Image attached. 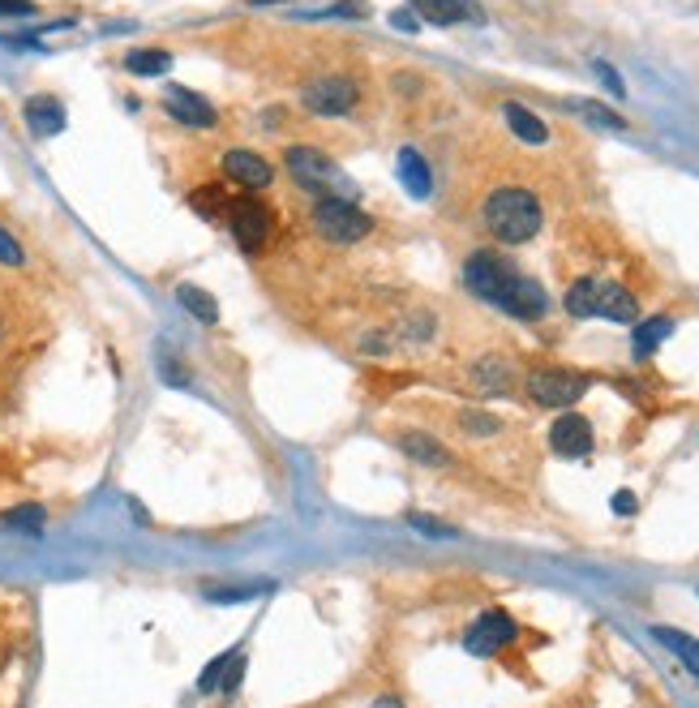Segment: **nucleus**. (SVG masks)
I'll return each mask as SVG.
<instances>
[{
    "label": "nucleus",
    "instance_id": "nucleus-1",
    "mask_svg": "<svg viewBox=\"0 0 699 708\" xmlns=\"http://www.w3.org/2000/svg\"><path fill=\"white\" fill-rule=\"evenodd\" d=\"M464 284L477 292L480 301H489V305H498V310H507V314H515V318L524 322H537L545 314L540 284H533L528 275H519L507 257L489 254V250H477L464 262Z\"/></svg>",
    "mask_w": 699,
    "mask_h": 708
},
{
    "label": "nucleus",
    "instance_id": "nucleus-2",
    "mask_svg": "<svg viewBox=\"0 0 699 708\" xmlns=\"http://www.w3.org/2000/svg\"><path fill=\"white\" fill-rule=\"evenodd\" d=\"M540 220H545L540 198L533 190H524V185H503V190L489 193L485 206H480V224H485V232H489L494 241H503V245L533 241L540 232Z\"/></svg>",
    "mask_w": 699,
    "mask_h": 708
},
{
    "label": "nucleus",
    "instance_id": "nucleus-3",
    "mask_svg": "<svg viewBox=\"0 0 699 708\" xmlns=\"http://www.w3.org/2000/svg\"><path fill=\"white\" fill-rule=\"evenodd\" d=\"M567 314H571V318L636 322L639 318V301H636V292L622 289L618 280L588 275V280H575L571 289H567Z\"/></svg>",
    "mask_w": 699,
    "mask_h": 708
},
{
    "label": "nucleus",
    "instance_id": "nucleus-4",
    "mask_svg": "<svg viewBox=\"0 0 699 708\" xmlns=\"http://www.w3.org/2000/svg\"><path fill=\"white\" fill-rule=\"evenodd\" d=\"M361 99H365V87L348 69H318L301 82V103L314 117H352Z\"/></svg>",
    "mask_w": 699,
    "mask_h": 708
},
{
    "label": "nucleus",
    "instance_id": "nucleus-5",
    "mask_svg": "<svg viewBox=\"0 0 699 708\" xmlns=\"http://www.w3.org/2000/svg\"><path fill=\"white\" fill-rule=\"evenodd\" d=\"M310 232L322 245H356L374 232V220L352 198H314L310 206Z\"/></svg>",
    "mask_w": 699,
    "mask_h": 708
},
{
    "label": "nucleus",
    "instance_id": "nucleus-6",
    "mask_svg": "<svg viewBox=\"0 0 699 708\" xmlns=\"http://www.w3.org/2000/svg\"><path fill=\"white\" fill-rule=\"evenodd\" d=\"M284 168L292 172V181L314 198H352V181L331 163V155H322L318 146H287Z\"/></svg>",
    "mask_w": 699,
    "mask_h": 708
},
{
    "label": "nucleus",
    "instance_id": "nucleus-7",
    "mask_svg": "<svg viewBox=\"0 0 699 708\" xmlns=\"http://www.w3.org/2000/svg\"><path fill=\"white\" fill-rule=\"evenodd\" d=\"M223 224L232 227L236 245L250 257H262L271 250V236H275V211L257 198V193H241L227 202V220Z\"/></svg>",
    "mask_w": 699,
    "mask_h": 708
},
{
    "label": "nucleus",
    "instance_id": "nucleus-8",
    "mask_svg": "<svg viewBox=\"0 0 699 708\" xmlns=\"http://www.w3.org/2000/svg\"><path fill=\"white\" fill-rule=\"evenodd\" d=\"M39 331V305L22 284L0 275V356L18 353Z\"/></svg>",
    "mask_w": 699,
    "mask_h": 708
},
{
    "label": "nucleus",
    "instance_id": "nucleus-9",
    "mask_svg": "<svg viewBox=\"0 0 699 708\" xmlns=\"http://www.w3.org/2000/svg\"><path fill=\"white\" fill-rule=\"evenodd\" d=\"M524 386H528V395L537 399L540 408H567L588 391V378L575 374V370H533Z\"/></svg>",
    "mask_w": 699,
    "mask_h": 708
},
{
    "label": "nucleus",
    "instance_id": "nucleus-10",
    "mask_svg": "<svg viewBox=\"0 0 699 708\" xmlns=\"http://www.w3.org/2000/svg\"><path fill=\"white\" fill-rule=\"evenodd\" d=\"M519 636V627H515V618L507 610H489L480 614L477 623L468 627V653H477V657H494V653H503L507 644H515Z\"/></svg>",
    "mask_w": 699,
    "mask_h": 708
},
{
    "label": "nucleus",
    "instance_id": "nucleus-11",
    "mask_svg": "<svg viewBox=\"0 0 699 708\" xmlns=\"http://www.w3.org/2000/svg\"><path fill=\"white\" fill-rule=\"evenodd\" d=\"M223 176L232 185H241L245 193H266L275 185V168L262 160L257 151H241V146L223 155Z\"/></svg>",
    "mask_w": 699,
    "mask_h": 708
},
{
    "label": "nucleus",
    "instance_id": "nucleus-12",
    "mask_svg": "<svg viewBox=\"0 0 699 708\" xmlns=\"http://www.w3.org/2000/svg\"><path fill=\"white\" fill-rule=\"evenodd\" d=\"M168 117H176L181 125H193V129H215L220 125V112L206 103L202 95H193L185 87H168Z\"/></svg>",
    "mask_w": 699,
    "mask_h": 708
},
{
    "label": "nucleus",
    "instance_id": "nucleus-13",
    "mask_svg": "<svg viewBox=\"0 0 699 708\" xmlns=\"http://www.w3.org/2000/svg\"><path fill=\"white\" fill-rule=\"evenodd\" d=\"M549 447L558 451V455H567V459H579V455H588L592 451V425L584 417H567L554 421V429H549Z\"/></svg>",
    "mask_w": 699,
    "mask_h": 708
},
{
    "label": "nucleus",
    "instance_id": "nucleus-14",
    "mask_svg": "<svg viewBox=\"0 0 699 708\" xmlns=\"http://www.w3.org/2000/svg\"><path fill=\"white\" fill-rule=\"evenodd\" d=\"M22 117H27L31 133H39V138H52V133H61V129H64V103H61V99H52V95H34V99H27Z\"/></svg>",
    "mask_w": 699,
    "mask_h": 708
},
{
    "label": "nucleus",
    "instance_id": "nucleus-15",
    "mask_svg": "<svg viewBox=\"0 0 699 708\" xmlns=\"http://www.w3.org/2000/svg\"><path fill=\"white\" fill-rule=\"evenodd\" d=\"M413 9L425 22H434V27H455V22L477 18L473 0H413Z\"/></svg>",
    "mask_w": 699,
    "mask_h": 708
},
{
    "label": "nucleus",
    "instance_id": "nucleus-16",
    "mask_svg": "<svg viewBox=\"0 0 699 708\" xmlns=\"http://www.w3.org/2000/svg\"><path fill=\"white\" fill-rule=\"evenodd\" d=\"M227 185H220V181H206V185H197V190L190 193V206L202 215V220H211V224H223L227 220Z\"/></svg>",
    "mask_w": 699,
    "mask_h": 708
},
{
    "label": "nucleus",
    "instance_id": "nucleus-17",
    "mask_svg": "<svg viewBox=\"0 0 699 708\" xmlns=\"http://www.w3.org/2000/svg\"><path fill=\"white\" fill-rule=\"evenodd\" d=\"M503 117H507V125L528 142V146H540V142H549V129H545V121H540L537 112H528L524 103H507L503 108Z\"/></svg>",
    "mask_w": 699,
    "mask_h": 708
},
{
    "label": "nucleus",
    "instance_id": "nucleus-18",
    "mask_svg": "<svg viewBox=\"0 0 699 708\" xmlns=\"http://www.w3.org/2000/svg\"><path fill=\"white\" fill-rule=\"evenodd\" d=\"M399 447H404V455H413L416 464H429V468H443L446 459V447L438 443V438H429V434H399Z\"/></svg>",
    "mask_w": 699,
    "mask_h": 708
},
{
    "label": "nucleus",
    "instance_id": "nucleus-19",
    "mask_svg": "<svg viewBox=\"0 0 699 708\" xmlns=\"http://www.w3.org/2000/svg\"><path fill=\"white\" fill-rule=\"evenodd\" d=\"M176 301H181L197 322H206V326H215V322H220V305H215V296H211L206 289H197V284H181V289H176Z\"/></svg>",
    "mask_w": 699,
    "mask_h": 708
},
{
    "label": "nucleus",
    "instance_id": "nucleus-20",
    "mask_svg": "<svg viewBox=\"0 0 699 708\" xmlns=\"http://www.w3.org/2000/svg\"><path fill=\"white\" fill-rule=\"evenodd\" d=\"M399 176H404L408 193H416V198H425V193H429V185H434L429 168H425V160H421L416 151H399Z\"/></svg>",
    "mask_w": 699,
    "mask_h": 708
},
{
    "label": "nucleus",
    "instance_id": "nucleus-21",
    "mask_svg": "<svg viewBox=\"0 0 699 708\" xmlns=\"http://www.w3.org/2000/svg\"><path fill=\"white\" fill-rule=\"evenodd\" d=\"M652 631H657V640L666 644V648H673V653L682 657V666L699 678V640L682 636V631H673V627H652Z\"/></svg>",
    "mask_w": 699,
    "mask_h": 708
},
{
    "label": "nucleus",
    "instance_id": "nucleus-22",
    "mask_svg": "<svg viewBox=\"0 0 699 708\" xmlns=\"http://www.w3.org/2000/svg\"><path fill=\"white\" fill-rule=\"evenodd\" d=\"M125 69H129V73H138V78H160V73H168V69H172V57H168V52H160V48L129 52Z\"/></svg>",
    "mask_w": 699,
    "mask_h": 708
},
{
    "label": "nucleus",
    "instance_id": "nucleus-23",
    "mask_svg": "<svg viewBox=\"0 0 699 708\" xmlns=\"http://www.w3.org/2000/svg\"><path fill=\"white\" fill-rule=\"evenodd\" d=\"M669 331H673V318H648L636 326V356H652L661 348V340H666Z\"/></svg>",
    "mask_w": 699,
    "mask_h": 708
},
{
    "label": "nucleus",
    "instance_id": "nucleus-24",
    "mask_svg": "<svg viewBox=\"0 0 699 708\" xmlns=\"http://www.w3.org/2000/svg\"><path fill=\"white\" fill-rule=\"evenodd\" d=\"M27 262H31L27 245H22L9 227L0 224V266H4V271H27Z\"/></svg>",
    "mask_w": 699,
    "mask_h": 708
},
{
    "label": "nucleus",
    "instance_id": "nucleus-25",
    "mask_svg": "<svg viewBox=\"0 0 699 708\" xmlns=\"http://www.w3.org/2000/svg\"><path fill=\"white\" fill-rule=\"evenodd\" d=\"M4 524L18 533H43V507H13L4 512Z\"/></svg>",
    "mask_w": 699,
    "mask_h": 708
},
{
    "label": "nucleus",
    "instance_id": "nucleus-26",
    "mask_svg": "<svg viewBox=\"0 0 699 708\" xmlns=\"http://www.w3.org/2000/svg\"><path fill=\"white\" fill-rule=\"evenodd\" d=\"M575 108H579V112H588V117H592V121H601V125H609V129H622V125H627V121H622V117H614V112H609V108H601V103H592V99H579V103H575Z\"/></svg>",
    "mask_w": 699,
    "mask_h": 708
},
{
    "label": "nucleus",
    "instance_id": "nucleus-27",
    "mask_svg": "<svg viewBox=\"0 0 699 708\" xmlns=\"http://www.w3.org/2000/svg\"><path fill=\"white\" fill-rule=\"evenodd\" d=\"M459 425H464L468 434H498V421L485 417V413H464V417H459Z\"/></svg>",
    "mask_w": 699,
    "mask_h": 708
},
{
    "label": "nucleus",
    "instance_id": "nucleus-28",
    "mask_svg": "<svg viewBox=\"0 0 699 708\" xmlns=\"http://www.w3.org/2000/svg\"><path fill=\"white\" fill-rule=\"evenodd\" d=\"M27 13H34L31 0H0V18H27Z\"/></svg>",
    "mask_w": 699,
    "mask_h": 708
},
{
    "label": "nucleus",
    "instance_id": "nucleus-29",
    "mask_svg": "<svg viewBox=\"0 0 699 708\" xmlns=\"http://www.w3.org/2000/svg\"><path fill=\"white\" fill-rule=\"evenodd\" d=\"M335 13H344V18H365V13H369V4H361V0H344V4H335Z\"/></svg>",
    "mask_w": 699,
    "mask_h": 708
},
{
    "label": "nucleus",
    "instance_id": "nucleus-30",
    "mask_svg": "<svg viewBox=\"0 0 699 708\" xmlns=\"http://www.w3.org/2000/svg\"><path fill=\"white\" fill-rule=\"evenodd\" d=\"M597 73H601V78H605V87H609V91H618V95H622V78H618V73L609 69V64L597 61Z\"/></svg>",
    "mask_w": 699,
    "mask_h": 708
},
{
    "label": "nucleus",
    "instance_id": "nucleus-31",
    "mask_svg": "<svg viewBox=\"0 0 699 708\" xmlns=\"http://www.w3.org/2000/svg\"><path fill=\"white\" fill-rule=\"evenodd\" d=\"M250 4H284V0H250Z\"/></svg>",
    "mask_w": 699,
    "mask_h": 708
}]
</instances>
